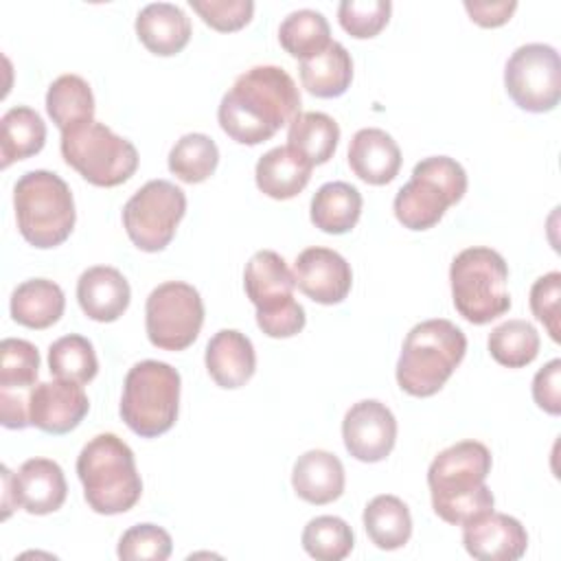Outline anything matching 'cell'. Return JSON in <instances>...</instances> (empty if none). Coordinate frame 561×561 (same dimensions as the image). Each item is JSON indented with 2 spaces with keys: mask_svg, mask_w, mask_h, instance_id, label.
I'll return each instance as SVG.
<instances>
[{
  "mask_svg": "<svg viewBox=\"0 0 561 561\" xmlns=\"http://www.w3.org/2000/svg\"><path fill=\"white\" fill-rule=\"evenodd\" d=\"M298 114L300 92L280 66H252L241 72L217 110L221 129L239 145L270 140Z\"/></svg>",
  "mask_w": 561,
  "mask_h": 561,
  "instance_id": "1",
  "label": "cell"
},
{
  "mask_svg": "<svg viewBox=\"0 0 561 561\" xmlns=\"http://www.w3.org/2000/svg\"><path fill=\"white\" fill-rule=\"evenodd\" d=\"M491 451L478 440H460L438 451L427 469V486L434 513L454 526H462L493 511V493L486 486Z\"/></svg>",
  "mask_w": 561,
  "mask_h": 561,
  "instance_id": "2",
  "label": "cell"
},
{
  "mask_svg": "<svg viewBox=\"0 0 561 561\" xmlns=\"http://www.w3.org/2000/svg\"><path fill=\"white\" fill-rule=\"evenodd\" d=\"M77 476L88 506L99 515H118L136 506L142 480L134 451L112 432L90 438L77 458Z\"/></svg>",
  "mask_w": 561,
  "mask_h": 561,
  "instance_id": "3",
  "label": "cell"
},
{
  "mask_svg": "<svg viewBox=\"0 0 561 561\" xmlns=\"http://www.w3.org/2000/svg\"><path fill=\"white\" fill-rule=\"evenodd\" d=\"M467 353L460 327L445 318L419 322L403 340L397 362V383L412 397H432L454 375Z\"/></svg>",
  "mask_w": 561,
  "mask_h": 561,
  "instance_id": "4",
  "label": "cell"
},
{
  "mask_svg": "<svg viewBox=\"0 0 561 561\" xmlns=\"http://www.w3.org/2000/svg\"><path fill=\"white\" fill-rule=\"evenodd\" d=\"M13 206L20 234L39 250L64 243L75 228L70 186L53 171L35 169L20 175L13 186Z\"/></svg>",
  "mask_w": 561,
  "mask_h": 561,
  "instance_id": "5",
  "label": "cell"
},
{
  "mask_svg": "<svg viewBox=\"0 0 561 561\" xmlns=\"http://www.w3.org/2000/svg\"><path fill=\"white\" fill-rule=\"evenodd\" d=\"M449 283L456 311L471 324H489L511 309L508 265L491 248L473 245L458 252L449 267Z\"/></svg>",
  "mask_w": 561,
  "mask_h": 561,
  "instance_id": "6",
  "label": "cell"
},
{
  "mask_svg": "<svg viewBox=\"0 0 561 561\" xmlns=\"http://www.w3.org/2000/svg\"><path fill=\"white\" fill-rule=\"evenodd\" d=\"M180 410V373L158 359H142L129 368L123 381L121 416L142 436L156 438L175 425Z\"/></svg>",
  "mask_w": 561,
  "mask_h": 561,
  "instance_id": "7",
  "label": "cell"
},
{
  "mask_svg": "<svg viewBox=\"0 0 561 561\" xmlns=\"http://www.w3.org/2000/svg\"><path fill=\"white\" fill-rule=\"evenodd\" d=\"M467 173L449 156H430L414 164L412 178L394 197V215L408 230L434 228L445 210L462 199Z\"/></svg>",
  "mask_w": 561,
  "mask_h": 561,
  "instance_id": "8",
  "label": "cell"
},
{
  "mask_svg": "<svg viewBox=\"0 0 561 561\" xmlns=\"http://www.w3.org/2000/svg\"><path fill=\"white\" fill-rule=\"evenodd\" d=\"M243 287L256 307V324L265 335L291 337L302 331L305 309L294 300L296 280L278 252H254L245 263Z\"/></svg>",
  "mask_w": 561,
  "mask_h": 561,
  "instance_id": "9",
  "label": "cell"
},
{
  "mask_svg": "<svg viewBox=\"0 0 561 561\" xmlns=\"http://www.w3.org/2000/svg\"><path fill=\"white\" fill-rule=\"evenodd\" d=\"M61 156L83 180L105 188L127 182L138 169L136 147L96 121L64 131Z\"/></svg>",
  "mask_w": 561,
  "mask_h": 561,
  "instance_id": "10",
  "label": "cell"
},
{
  "mask_svg": "<svg viewBox=\"0 0 561 561\" xmlns=\"http://www.w3.org/2000/svg\"><path fill=\"white\" fill-rule=\"evenodd\" d=\"M186 213V195L169 180H149L123 206V226L142 252H160L175 237Z\"/></svg>",
  "mask_w": 561,
  "mask_h": 561,
  "instance_id": "11",
  "label": "cell"
},
{
  "mask_svg": "<svg viewBox=\"0 0 561 561\" xmlns=\"http://www.w3.org/2000/svg\"><path fill=\"white\" fill-rule=\"evenodd\" d=\"M204 324V302L199 291L182 280L158 285L145 302V329L156 348H188Z\"/></svg>",
  "mask_w": 561,
  "mask_h": 561,
  "instance_id": "12",
  "label": "cell"
},
{
  "mask_svg": "<svg viewBox=\"0 0 561 561\" xmlns=\"http://www.w3.org/2000/svg\"><path fill=\"white\" fill-rule=\"evenodd\" d=\"M504 88L526 112L543 114L561 99V61L557 48L533 42L513 50L504 66Z\"/></svg>",
  "mask_w": 561,
  "mask_h": 561,
  "instance_id": "13",
  "label": "cell"
},
{
  "mask_svg": "<svg viewBox=\"0 0 561 561\" xmlns=\"http://www.w3.org/2000/svg\"><path fill=\"white\" fill-rule=\"evenodd\" d=\"M39 375V353L28 340L4 337L0 342V414L9 430L28 423V394Z\"/></svg>",
  "mask_w": 561,
  "mask_h": 561,
  "instance_id": "14",
  "label": "cell"
},
{
  "mask_svg": "<svg viewBox=\"0 0 561 561\" xmlns=\"http://www.w3.org/2000/svg\"><path fill=\"white\" fill-rule=\"evenodd\" d=\"M346 451L362 462H379L390 456L397 440V419L390 408L377 399L353 403L342 421Z\"/></svg>",
  "mask_w": 561,
  "mask_h": 561,
  "instance_id": "15",
  "label": "cell"
},
{
  "mask_svg": "<svg viewBox=\"0 0 561 561\" xmlns=\"http://www.w3.org/2000/svg\"><path fill=\"white\" fill-rule=\"evenodd\" d=\"M88 410V394L83 386L75 381H39L28 394V423L46 434L72 432Z\"/></svg>",
  "mask_w": 561,
  "mask_h": 561,
  "instance_id": "16",
  "label": "cell"
},
{
  "mask_svg": "<svg viewBox=\"0 0 561 561\" xmlns=\"http://www.w3.org/2000/svg\"><path fill=\"white\" fill-rule=\"evenodd\" d=\"M296 287L320 305L342 302L353 285V272L348 261L331 248H307L294 263Z\"/></svg>",
  "mask_w": 561,
  "mask_h": 561,
  "instance_id": "17",
  "label": "cell"
},
{
  "mask_svg": "<svg viewBox=\"0 0 561 561\" xmlns=\"http://www.w3.org/2000/svg\"><path fill=\"white\" fill-rule=\"evenodd\" d=\"M462 543L473 559L517 561L528 548V533L519 519L489 511L462 524Z\"/></svg>",
  "mask_w": 561,
  "mask_h": 561,
  "instance_id": "18",
  "label": "cell"
},
{
  "mask_svg": "<svg viewBox=\"0 0 561 561\" xmlns=\"http://www.w3.org/2000/svg\"><path fill=\"white\" fill-rule=\"evenodd\" d=\"M131 289L127 278L110 265L88 267L77 280L81 311L96 322H114L129 307Z\"/></svg>",
  "mask_w": 561,
  "mask_h": 561,
  "instance_id": "19",
  "label": "cell"
},
{
  "mask_svg": "<svg viewBox=\"0 0 561 561\" xmlns=\"http://www.w3.org/2000/svg\"><path fill=\"white\" fill-rule=\"evenodd\" d=\"M206 370L210 379L226 390L245 386L256 370L254 346L237 329L217 331L206 344Z\"/></svg>",
  "mask_w": 561,
  "mask_h": 561,
  "instance_id": "20",
  "label": "cell"
},
{
  "mask_svg": "<svg viewBox=\"0 0 561 561\" xmlns=\"http://www.w3.org/2000/svg\"><path fill=\"white\" fill-rule=\"evenodd\" d=\"M18 506L31 515H48L61 508L68 484L61 467L50 458H28L15 473Z\"/></svg>",
  "mask_w": 561,
  "mask_h": 561,
  "instance_id": "21",
  "label": "cell"
},
{
  "mask_svg": "<svg viewBox=\"0 0 561 561\" xmlns=\"http://www.w3.org/2000/svg\"><path fill=\"white\" fill-rule=\"evenodd\" d=\"M348 167L366 184L381 186L397 178L401 169V149L388 131L364 127L351 138Z\"/></svg>",
  "mask_w": 561,
  "mask_h": 561,
  "instance_id": "22",
  "label": "cell"
},
{
  "mask_svg": "<svg viewBox=\"0 0 561 561\" xmlns=\"http://www.w3.org/2000/svg\"><path fill=\"white\" fill-rule=\"evenodd\" d=\"M344 467L340 458L324 449H309L294 462L291 486L309 504L322 506L344 493Z\"/></svg>",
  "mask_w": 561,
  "mask_h": 561,
  "instance_id": "23",
  "label": "cell"
},
{
  "mask_svg": "<svg viewBox=\"0 0 561 561\" xmlns=\"http://www.w3.org/2000/svg\"><path fill=\"white\" fill-rule=\"evenodd\" d=\"M136 35L149 53L171 57L188 44L191 20L178 4L151 2L136 15Z\"/></svg>",
  "mask_w": 561,
  "mask_h": 561,
  "instance_id": "24",
  "label": "cell"
},
{
  "mask_svg": "<svg viewBox=\"0 0 561 561\" xmlns=\"http://www.w3.org/2000/svg\"><path fill=\"white\" fill-rule=\"evenodd\" d=\"M311 169L313 167L300 153L283 145L259 158L254 178L263 195L272 199H291L309 184Z\"/></svg>",
  "mask_w": 561,
  "mask_h": 561,
  "instance_id": "25",
  "label": "cell"
},
{
  "mask_svg": "<svg viewBox=\"0 0 561 561\" xmlns=\"http://www.w3.org/2000/svg\"><path fill=\"white\" fill-rule=\"evenodd\" d=\"M66 307L64 291L48 278H28L11 294V318L26 329L53 327Z\"/></svg>",
  "mask_w": 561,
  "mask_h": 561,
  "instance_id": "26",
  "label": "cell"
},
{
  "mask_svg": "<svg viewBox=\"0 0 561 561\" xmlns=\"http://www.w3.org/2000/svg\"><path fill=\"white\" fill-rule=\"evenodd\" d=\"M302 88L318 99L342 96L353 81V59L340 42L300 61Z\"/></svg>",
  "mask_w": 561,
  "mask_h": 561,
  "instance_id": "27",
  "label": "cell"
},
{
  "mask_svg": "<svg viewBox=\"0 0 561 561\" xmlns=\"http://www.w3.org/2000/svg\"><path fill=\"white\" fill-rule=\"evenodd\" d=\"M362 193L348 182H327L311 197V221L327 234H344L362 215Z\"/></svg>",
  "mask_w": 561,
  "mask_h": 561,
  "instance_id": "28",
  "label": "cell"
},
{
  "mask_svg": "<svg viewBox=\"0 0 561 561\" xmlns=\"http://www.w3.org/2000/svg\"><path fill=\"white\" fill-rule=\"evenodd\" d=\"M46 112L64 131L77 129L94 121V94L88 81L79 75L57 77L46 92Z\"/></svg>",
  "mask_w": 561,
  "mask_h": 561,
  "instance_id": "29",
  "label": "cell"
},
{
  "mask_svg": "<svg viewBox=\"0 0 561 561\" xmlns=\"http://www.w3.org/2000/svg\"><path fill=\"white\" fill-rule=\"evenodd\" d=\"M364 528L379 550L403 548L412 535L410 508L397 495H375L364 508Z\"/></svg>",
  "mask_w": 561,
  "mask_h": 561,
  "instance_id": "30",
  "label": "cell"
},
{
  "mask_svg": "<svg viewBox=\"0 0 561 561\" xmlns=\"http://www.w3.org/2000/svg\"><path fill=\"white\" fill-rule=\"evenodd\" d=\"M340 140L337 123L324 112H300L287 129V147L300 153L311 167L333 158Z\"/></svg>",
  "mask_w": 561,
  "mask_h": 561,
  "instance_id": "31",
  "label": "cell"
},
{
  "mask_svg": "<svg viewBox=\"0 0 561 561\" xmlns=\"http://www.w3.org/2000/svg\"><path fill=\"white\" fill-rule=\"evenodd\" d=\"M0 158H2V169L18 160H26L35 153L42 151L46 142V123L42 116L26 107L18 105L4 112L0 121Z\"/></svg>",
  "mask_w": 561,
  "mask_h": 561,
  "instance_id": "32",
  "label": "cell"
},
{
  "mask_svg": "<svg viewBox=\"0 0 561 561\" xmlns=\"http://www.w3.org/2000/svg\"><path fill=\"white\" fill-rule=\"evenodd\" d=\"M278 42L296 59H309L331 44L327 18L316 9L291 11L278 26Z\"/></svg>",
  "mask_w": 561,
  "mask_h": 561,
  "instance_id": "33",
  "label": "cell"
},
{
  "mask_svg": "<svg viewBox=\"0 0 561 561\" xmlns=\"http://www.w3.org/2000/svg\"><path fill=\"white\" fill-rule=\"evenodd\" d=\"M217 164L219 149L206 134H184L169 151V171L186 184H199L208 180Z\"/></svg>",
  "mask_w": 561,
  "mask_h": 561,
  "instance_id": "34",
  "label": "cell"
},
{
  "mask_svg": "<svg viewBox=\"0 0 561 561\" xmlns=\"http://www.w3.org/2000/svg\"><path fill=\"white\" fill-rule=\"evenodd\" d=\"M491 357L506 368H524L539 353V333L526 320H506L489 333Z\"/></svg>",
  "mask_w": 561,
  "mask_h": 561,
  "instance_id": "35",
  "label": "cell"
},
{
  "mask_svg": "<svg viewBox=\"0 0 561 561\" xmlns=\"http://www.w3.org/2000/svg\"><path fill=\"white\" fill-rule=\"evenodd\" d=\"M48 368L57 379H66L83 386L96 377L99 359L88 337L70 333L50 344Z\"/></svg>",
  "mask_w": 561,
  "mask_h": 561,
  "instance_id": "36",
  "label": "cell"
},
{
  "mask_svg": "<svg viewBox=\"0 0 561 561\" xmlns=\"http://www.w3.org/2000/svg\"><path fill=\"white\" fill-rule=\"evenodd\" d=\"M300 541L305 552L318 561H342L355 546L351 526L335 515H320L309 519Z\"/></svg>",
  "mask_w": 561,
  "mask_h": 561,
  "instance_id": "37",
  "label": "cell"
},
{
  "mask_svg": "<svg viewBox=\"0 0 561 561\" xmlns=\"http://www.w3.org/2000/svg\"><path fill=\"white\" fill-rule=\"evenodd\" d=\"M171 535L156 524H136L118 539L116 554L125 561H164L171 557Z\"/></svg>",
  "mask_w": 561,
  "mask_h": 561,
  "instance_id": "38",
  "label": "cell"
},
{
  "mask_svg": "<svg viewBox=\"0 0 561 561\" xmlns=\"http://www.w3.org/2000/svg\"><path fill=\"white\" fill-rule=\"evenodd\" d=\"M390 0H344L337 7L340 26L357 39H368L381 33L390 20Z\"/></svg>",
  "mask_w": 561,
  "mask_h": 561,
  "instance_id": "39",
  "label": "cell"
},
{
  "mask_svg": "<svg viewBox=\"0 0 561 561\" xmlns=\"http://www.w3.org/2000/svg\"><path fill=\"white\" fill-rule=\"evenodd\" d=\"M188 4L210 28L221 33L243 28L254 13L252 0H188Z\"/></svg>",
  "mask_w": 561,
  "mask_h": 561,
  "instance_id": "40",
  "label": "cell"
},
{
  "mask_svg": "<svg viewBox=\"0 0 561 561\" xmlns=\"http://www.w3.org/2000/svg\"><path fill=\"white\" fill-rule=\"evenodd\" d=\"M559 298H561V274L548 272L539 276L530 287L533 316L546 327L550 337L559 342Z\"/></svg>",
  "mask_w": 561,
  "mask_h": 561,
  "instance_id": "41",
  "label": "cell"
},
{
  "mask_svg": "<svg viewBox=\"0 0 561 561\" xmlns=\"http://www.w3.org/2000/svg\"><path fill=\"white\" fill-rule=\"evenodd\" d=\"M533 399L543 412L552 416L561 414V359H550L537 370L533 379Z\"/></svg>",
  "mask_w": 561,
  "mask_h": 561,
  "instance_id": "42",
  "label": "cell"
},
{
  "mask_svg": "<svg viewBox=\"0 0 561 561\" xmlns=\"http://www.w3.org/2000/svg\"><path fill=\"white\" fill-rule=\"evenodd\" d=\"M515 9H517L515 0H495V2L465 0V11L469 13V18L484 28H495L506 24L515 13Z\"/></svg>",
  "mask_w": 561,
  "mask_h": 561,
  "instance_id": "43",
  "label": "cell"
},
{
  "mask_svg": "<svg viewBox=\"0 0 561 561\" xmlns=\"http://www.w3.org/2000/svg\"><path fill=\"white\" fill-rule=\"evenodd\" d=\"M2 480H4V493H2V517L7 519L13 508H18V495H15V473L9 467H2Z\"/></svg>",
  "mask_w": 561,
  "mask_h": 561,
  "instance_id": "44",
  "label": "cell"
}]
</instances>
